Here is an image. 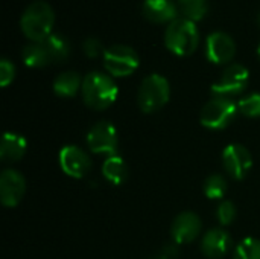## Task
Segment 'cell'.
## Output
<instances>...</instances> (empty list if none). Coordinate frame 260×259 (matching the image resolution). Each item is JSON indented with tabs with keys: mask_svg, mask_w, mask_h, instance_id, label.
I'll use <instances>...</instances> for the list:
<instances>
[{
	"mask_svg": "<svg viewBox=\"0 0 260 259\" xmlns=\"http://www.w3.org/2000/svg\"><path fill=\"white\" fill-rule=\"evenodd\" d=\"M216 218L221 226H230L236 218V206L232 202H221L216 209Z\"/></svg>",
	"mask_w": 260,
	"mask_h": 259,
	"instance_id": "obj_25",
	"label": "cell"
},
{
	"mask_svg": "<svg viewBox=\"0 0 260 259\" xmlns=\"http://www.w3.org/2000/svg\"><path fill=\"white\" fill-rule=\"evenodd\" d=\"M82 81L78 72H62L53 81V92L61 98H72L82 89Z\"/></svg>",
	"mask_w": 260,
	"mask_h": 259,
	"instance_id": "obj_17",
	"label": "cell"
},
{
	"mask_svg": "<svg viewBox=\"0 0 260 259\" xmlns=\"http://www.w3.org/2000/svg\"><path fill=\"white\" fill-rule=\"evenodd\" d=\"M248 81H250L248 69L242 64H232L222 72L221 78L212 85V93L213 96L218 98L232 99L233 96L241 95L248 87Z\"/></svg>",
	"mask_w": 260,
	"mask_h": 259,
	"instance_id": "obj_7",
	"label": "cell"
},
{
	"mask_svg": "<svg viewBox=\"0 0 260 259\" xmlns=\"http://www.w3.org/2000/svg\"><path fill=\"white\" fill-rule=\"evenodd\" d=\"M177 6L184 18L198 21L207 14V0H177Z\"/></svg>",
	"mask_w": 260,
	"mask_h": 259,
	"instance_id": "obj_22",
	"label": "cell"
},
{
	"mask_svg": "<svg viewBox=\"0 0 260 259\" xmlns=\"http://www.w3.org/2000/svg\"><path fill=\"white\" fill-rule=\"evenodd\" d=\"M198 43L200 32L195 21L181 17L168 24L165 32V44L172 53L178 56H189L197 50Z\"/></svg>",
	"mask_w": 260,
	"mask_h": 259,
	"instance_id": "obj_3",
	"label": "cell"
},
{
	"mask_svg": "<svg viewBox=\"0 0 260 259\" xmlns=\"http://www.w3.org/2000/svg\"><path fill=\"white\" fill-rule=\"evenodd\" d=\"M236 53L235 40L222 31H215L207 37L206 41V55L207 60L213 64H225L233 60Z\"/></svg>",
	"mask_w": 260,
	"mask_h": 259,
	"instance_id": "obj_11",
	"label": "cell"
},
{
	"mask_svg": "<svg viewBox=\"0 0 260 259\" xmlns=\"http://www.w3.org/2000/svg\"><path fill=\"white\" fill-rule=\"evenodd\" d=\"M201 218L190 211L181 212L171 226V237L177 244H189L201 234Z\"/></svg>",
	"mask_w": 260,
	"mask_h": 259,
	"instance_id": "obj_13",
	"label": "cell"
},
{
	"mask_svg": "<svg viewBox=\"0 0 260 259\" xmlns=\"http://www.w3.org/2000/svg\"><path fill=\"white\" fill-rule=\"evenodd\" d=\"M238 113V104L232 99L215 96L203 107L200 121L209 130H224L236 119Z\"/></svg>",
	"mask_w": 260,
	"mask_h": 259,
	"instance_id": "obj_5",
	"label": "cell"
},
{
	"mask_svg": "<svg viewBox=\"0 0 260 259\" xmlns=\"http://www.w3.org/2000/svg\"><path fill=\"white\" fill-rule=\"evenodd\" d=\"M142 12L146 20L152 23H172L177 20L178 6L172 0H145L142 5Z\"/></svg>",
	"mask_w": 260,
	"mask_h": 259,
	"instance_id": "obj_15",
	"label": "cell"
},
{
	"mask_svg": "<svg viewBox=\"0 0 260 259\" xmlns=\"http://www.w3.org/2000/svg\"><path fill=\"white\" fill-rule=\"evenodd\" d=\"M43 43H44L49 55H50L52 63H62V61H66L69 58L70 44H69L66 37H62L59 34H52Z\"/></svg>",
	"mask_w": 260,
	"mask_h": 259,
	"instance_id": "obj_20",
	"label": "cell"
},
{
	"mask_svg": "<svg viewBox=\"0 0 260 259\" xmlns=\"http://www.w3.org/2000/svg\"><path fill=\"white\" fill-rule=\"evenodd\" d=\"M26 147L27 142L21 134L17 133H5L3 139H2V145H0V159L6 163L11 162H18L24 153H26Z\"/></svg>",
	"mask_w": 260,
	"mask_h": 259,
	"instance_id": "obj_16",
	"label": "cell"
},
{
	"mask_svg": "<svg viewBox=\"0 0 260 259\" xmlns=\"http://www.w3.org/2000/svg\"><path fill=\"white\" fill-rule=\"evenodd\" d=\"M55 14L49 3L43 0L32 2L23 12L20 27L30 41H44L52 35Z\"/></svg>",
	"mask_w": 260,
	"mask_h": 259,
	"instance_id": "obj_2",
	"label": "cell"
},
{
	"mask_svg": "<svg viewBox=\"0 0 260 259\" xmlns=\"http://www.w3.org/2000/svg\"><path fill=\"white\" fill-rule=\"evenodd\" d=\"M102 174L107 182H110L114 186H119V185L125 183V180L128 177V166H126L125 160L116 154V156L105 159V162L102 165Z\"/></svg>",
	"mask_w": 260,
	"mask_h": 259,
	"instance_id": "obj_19",
	"label": "cell"
},
{
	"mask_svg": "<svg viewBox=\"0 0 260 259\" xmlns=\"http://www.w3.org/2000/svg\"><path fill=\"white\" fill-rule=\"evenodd\" d=\"M257 23H259V26H260V11L257 12Z\"/></svg>",
	"mask_w": 260,
	"mask_h": 259,
	"instance_id": "obj_28",
	"label": "cell"
},
{
	"mask_svg": "<svg viewBox=\"0 0 260 259\" xmlns=\"http://www.w3.org/2000/svg\"><path fill=\"white\" fill-rule=\"evenodd\" d=\"M87 145L91 153L104 156H116L119 147L117 130L108 121H101L94 124L87 133Z\"/></svg>",
	"mask_w": 260,
	"mask_h": 259,
	"instance_id": "obj_8",
	"label": "cell"
},
{
	"mask_svg": "<svg viewBox=\"0 0 260 259\" xmlns=\"http://www.w3.org/2000/svg\"><path fill=\"white\" fill-rule=\"evenodd\" d=\"M238 110L247 118H260V93H250L239 99Z\"/></svg>",
	"mask_w": 260,
	"mask_h": 259,
	"instance_id": "obj_24",
	"label": "cell"
},
{
	"mask_svg": "<svg viewBox=\"0 0 260 259\" xmlns=\"http://www.w3.org/2000/svg\"><path fill=\"white\" fill-rule=\"evenodd\" d=\"M232 237L224 229H212L209 231L201 241V252L204 256L210 259L224 258L232 249Z\"/></svg>",
	"mask_w": 260,
	"mask_h": 259,
	"instance_id": "obj_14",
	"label": "cell"
},
{
	"mask_svg": "<svg viewBox=\"0 0 260 259\" xmlns=\"http://www.w3.org/2000/svg\"><path fill=\"white\" fill-rule=\"evenodd\" d=\"M21 56L24 64L34 69L46 67L52 63L50 55L43 41H30L29 44H26L21 50Z\"/></svg>",
	"mask_w": 260,
	"mask_h": 259,
	"instance_id": "obj_18",
	"label": "cell"
},
{
	"mask_svg": "<svg viewBox=\"0 0 260 259\" xmlns=\"http://www.w3.org/2000/svg\"><path fill=\"white\" fill-rule=\"evenodd\" d=\"M82 49H84L85 55L90 56V58H96V56H99L101 53L104 55V52H105V49L102 47L101 40H98V38H94V37L87 38V40L82 43Z\"/></svg>",
	"mask_w": 260,
	"mask_h": 259,
	"instance_id": "obj_27",
	"label": "cell"
},
{
	"mask_svg": "<svg viewBox=\"0 0 260 259\" xmlns=\"http://www.w3.org/2000/svg\"><path fill=\"white\" fill-rule=\"evenodd\" d=\"M171 98V87L165 76L152 73L146 76L137 92V104L143 113H155L161 110Z\"/></svg>",
	"mask_w": 260,
	"mask_h": 259,
	"instance_id": "obj_4",
	"label": "cell"
},
{
	"mask_svg": "<svg viewBox=\"0 0 260 259\" xmlns=\"http://www.w3.org/2000/svg\"><path fill=\"white\" fill-rule=\"evenodd\" d=\"M257 53H259V58H260V44H259V49H257Z\"/></svg>",
	"mask_w": 260,
	"mask_h": 259,
	"instance_id": "obj_29",
	"label": "cell"
},
{
	"mask_svg": "<svg viewBox=\"0 0 260 259\" xmlns=\"http://www.w3.org/2000/svg\"><path fill=\"white\" fill-rule=\"evenodd\" d=\"M81 92L87 107L93 110H105L116 102L119 89L110 75L94 70L85 75Z\"/></svg>",
	"mask_w": 260,
	"mask_h": 259,
	"instance_id": "obj_1",
	"label": "cell"
},
{
	"mask_svg": "<svg viewBox=\"0 0 260 259\" xmlns=\"http://www.w3.org/2000/svg\"><path fill=\"white\" fill-rule=\"evenodd\" d=\"M222 165L232 179L242 180L248 176L253 166V157L244 145L232 143L222 153Z\"/></svg>",
	"mask_w": 260,
	"mask_h": 259,
	"instance_id": "obj_9",
	"label": "cell"
},
{
	"mask_svg": "<svg viewBox=\"0 0 260 259\" xmlns=\"http://www.w3.org/2000/svg\"><path fill=\"white\" fill-rule=\"evenodd\" d=\"M137 52L126 44H113L104 52V66L113 76H129L139 67Z\"/></svg>",
	"mask_w": 260,
	"mask_h": 259,
	"instance_id": "obj_6",
	"label": "cell"
},
{
	"mask_svg": "<svg viewBox=\"0 0 260 259\" xmlns=\"http://www.w3.org/2000/svg\"><path fill=\"white\" fill-rule=\"evenodd\" d=\"M15 76V67L8 58H2L0 61V85L6 87L12 82Z\"/></svg>",
	"mask_w": 260,
	"mask_h": 259,
	"instance_id": "obj_26",
	"label": "cell"
},
{
	"mask_svg": "<svg viewBox=\"0 0 260 259\" xmlns=\"http://www.w3.org/2000/svg\"><path fill=\"white\" fill-rule=\"evenodd\" d=\"M204 194L210 200H221L225 197L229 191V183L224 176L221 174H212L204 182Z\"/></svg>",
	"mask_w": 260,
	"mask_h": 259,
	"instance_id": "obj_21",
	"label": "cell"
},
{
	"mask_svg": "<svg viewBox=\"0 0 260 259\" xmlns=\"http://www.w3.org/2000/svg\"><path fill=\"white\" fill-rule=\"evenodd\" d=\"M59 166L72 179H84L91 169L90 156L76 145H66L59 151Z\"/></svg>",
	"mask_w": 260,
	"mask_h": 259,
	"instance_id": "obj_10",
	"label": "cell"
},
{
	"mask_svg": "<svg viewBox=\"0 0 260 259\" xmlns=\"http://www.w3.org/2000/svg\"><path fill=\"white\" fill-rule=\"evenodd\" d=\"M233 259H260V240L257 238L242 240L235 249Z\"/></svg>",
	"mask_w": 260,
	"mask_h": 259,
	"instance_id": "obj_23",
	"label": "cell"
},
{
	"mask_svg": "<svg viewBox=\"0 0 260 259\" xmlns=\"http://www.w3.org/2000/svg\"><path fill=\"white\" fill-rule=\"evenodd\" d=\"M26 180L15 169H6L0 176V200L5 208H15L24 197Z\"/></svg>",
	"mask_w": 260,
	"mask_h": 259,
	"instance_id": "obj_12",
	"label": "cell"
}]
</instances>
